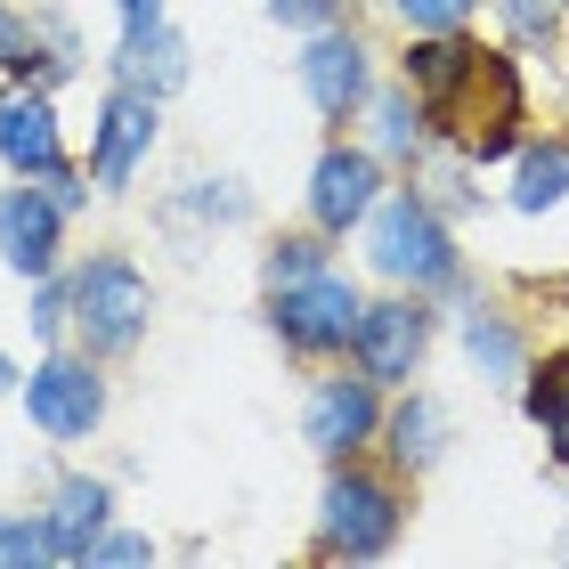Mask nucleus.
Listing matches in <instances>:
<instances>
[{
	"instance_id": "nucleus-1",
	"label": "nucleus",
	"mask_w": 569,
	"mask_h": 569,
	"mask_svg": "<svg viewBox=\"0 0 569 569\" xmlns=\"http://www.w3.org/2000/svg\"><path fill=\"white\" fill-rule=\"evenodd\" d=\"M367 252H375V269L399 277V284H448V277H456L448 228H439V212H431V203H416V196H391V203L375 212Z\"/></svg>"
},
{
	"instance_id": "nucleus-2",
	"label": "nucleus",
	"mask_w": 569,
	"mask_h": 569,
	"mask_svg": "<svg viewBox=\"0 0 569 569\" xmlns=\"http://www.w3.org/2000/svg\"><path fill=\"white\" fill-rule=\"evenodd\" d=\"M154 318V293L131 261H90L73 277V326H82L90 350H131Z\"/></svg>"
},
{
	"instance_id": "nucleus-3",
	"label": "nucleus",
	"mask_w": 569,
	"mask_h": 569,
	"mask_svg": "<svg viewBox=\"0 0 569 569\" xmlns=\"http://www.w3.org/2000/svg\"><path fill=\"white\" fill-rule=\"evenodd\" d=\"M358 318H367V301H358V284L333 277V269H318V277H301V284L277 293V333L293 350H342L358 333Z\"/></svg>"
},
{
	"instance_id": "nucleus-4",
	"label": "nucleus",
	"mask_w": 569,
	"mask_h": 569,
	"mask_svg": "<svg viewBox=\"0 0 569 569\" xmlns=\"http://www.w3.org/2000/svg\"><path fill=\"white\" fill-rule=\"evenodd\" d=\"M24 416L49 439H90L98 416H107V382L90 375V358H41L24 375Z\"/></svg>"
},
{
	"instance_id": "nucleus-5",
	"label": "nucleus",
	"mask_w": 569,
	"mask_h": 569,
	"mask_svg": "<svg viewBox=\"0 0 569 569\" xmlns=\"http://www.w3.org/2000/svg\"><path fill=\"white\" fill-rule=\"evenodd\" d=\"M399 537V497L367 472H342L326 488V553L333 561H375Z\"/></svg>"
},
{
	"instance_id": "nucleus-6",
	"label": "nucleus",
	"mask_w": 569,
	"mask_h": 569,
	"mask_svg": "<svg viewBox=\"0 0 569 569\" xmlns=\"http://www.w3.org/2000/svg\"><path fill=\"white\" fill-rule=\"evenodd\" d=\"M358 375L367 382H407L416 375V358H423V309L416 301H382L358 318Z\"/></svg>"
},
{
	"instance_id": "nucleus-7",
	"label": "nucleus",
	"mask_w": 569,
	"mask_h": 569,
	"mask_svg": "<svg viewBox=\"0 0 569 569\" xmlns=\"http://www.w3.org/2000/svg\"><path fill=\"white\" fill-rule=\"evenodd\" d=\"M58 220L66 212L41 188H9L0 196V261L17 277H49V261H58Z\"/></svg>"
},
{
	"instance_id": "nucleus-8",
	"label": "nucleus",
	"mask_w": 569,
	"mask_h": 569,
	"mask_svg": "<svg viewBox=\"0 0 569 569\" xmlns=\"http://www.w3.org/2000/svg\"><path fill=\"white\" fill-rule=\"evenodd\" d=\"M154 147V98L122 90L107 114H98V147H90V179L98 188H131V163Z\"/></svg>"
},
{
	"instance_id": "nucleus-9",
	"label": "nucleus",
	"mask_w": 569,
	"mask_h": 569,
	"mask_svg": "<svg viewBox=\"0 0 569 569\" xmlns=\"http://www.w3.org/2000/svg\"><path fill=\"white\" fill-rule=\"evenodd\" d=\"M375 154H350V147H333L318 179H309V212H318V228H350V220H367L375 212Z\"/></svg>"
},
{
	"instance_id": "nucleus-10",
	"label": "nucleus",
	"mask_w": 569,
	"mask_h": 569,
	"mask_svg": "<svg viewBox=\"0 0 569 569\" xmlns=\"http://www.w3.org/2000/svg\"><path fill=\"white\" fill-rule=\"evenodd\" d=\"M301 82L318 98V114H350L358 98H367V49L326 24V33L309 41V58H301Z\"/></svg>"
},
{
	"instance_id": "nucleus-11",
	"label": "nucleus",
	"mask_w": 569,
	"mask_h": 569,
	"mask_svg": "<svg viewBox=\"0 0 569 569\" xmlns=\"http://www.w3.org/2000/svg\"><path fill=\"white\" fill-rule=\"evenodd\" d=\"M0 154H9L24 179H49V171H58V114H49L41 90L0 98Z\"/></svg>"
},
{
	"instance_id": "nucleus-12",
	"label": "nucleus",
	"mask_w": 569,
	"mask_h": 569,
	"mask_svg": "<svg viewBox=\"0 0 569 569\" xmlns=\"http://www.w3.org/2000/svg\"><path fill=\"white\" fill-rule=\"evenodd\" d=\"M375 431V382H318V399H309V448L318 456H350L358 439Z\"/></svg>"
},
{
	"instance_id": "nucleus-13",
	"label": "nucleus",
	"mask_w": 569,
	"mask_h": 569,
	"mask_svg": "<svg viewBox=\"0 0 569 569\" xmlns=\"http://www.w3.org/2000/svg\"><path fill=\"white\" fill-rule=\"evenodd\" d=\"M122 90H139V98H171L179 82H188V49H179L171 24H154V33H122Z\"/></svg>"
},
{
	"instance_id": "nucleus-14",
	"label": "nucleus",
	"mask_w": 569,
	"mask_h": 569,
	"mask_svg": "<svg viewBox=\"0 0 569 569\" xmlns=\"http://www.w3.org/2000/svg\"><path fill=\"white\" fill-rule=\"evenodd\" d=\"M41 529H49V553L58 561H90V546L107 537V488L98 480H66Z\"/></svg>"
},
{
	"instance_id": "nucleus-15",
	"label": "nucleus",
	"mask_w": 569,
	"mask_h": 569,
	"mask_svg": "<svg viewBox=\"0 0 569 569\" xmlns=\"http://www.w3.org/2000/svg\"><path fill=\"white\" fill-rule=\"evenodd\" d=\"M463 73H472V49H463V41H448V33L416 41V58H407V82H416V98H423V107H448Z\"/></svg>"
},
{
	"instance_id": "nucleus-16",
	"label": "nucleus",
	"mask_w": 569,
	"mask_h": 569,
	"mask_svg": "<svg viewBox=\"0 0 569 569\" xmlns=\"http://www.w3.org/2000/svg\"><path fill=\"white\" fill-rule=\"evenodd\" d=\"M569 196V147H529L512 171V212H546Z\"/></svg>"
},
{
	"instance_id": "nucleus-17",
	"label": "nucleus",
	"mask_w": 569,
	"mask_h": 569,
	"mask_svg": "<svg viewBox=\"0 0 569 569\" xmlns=\"http://www.w3.org/2000/svg\"><path fill=\"white\" fill-rule=\"evenodd\" d=\"M391 439H399V463H431L439 439H448V416H439L431 399H407L399 416H391Z\"/></svg>"
},
{
	"instance_id": "nucleus-18",
	"label": "nucleus",
	"mask_w": 569,
	"mask_h": 569,
	"mask_svg": "<svg viewBox=\"0 0 569 569\" xmlns=\"http://www.w3.org/2000/svg\"><path fill=\"white\" fill-rule=\"evenodd\" d=\"M463 342H472V358H480V367L497 375V382H512V375H521V342H512V326H497V318H472V326H463Z\"/></svg>"
},
{
	"instance_id": "nucleus-19",
	"label": "nucleus",
	"mask_w": 569,
	"mask_h": 569,
	"mask_svg": "<svg viewBox=\"0 0 569 569\" xmlns=\"http://www.w3.org/2000/svg\"><path fill=\"white\" fill-rule=\"evenodd\" d=\"M537 423H546L553 456L569 463V358H553V367H546V382H537Z\"/></svg>"
},
{
	"instance_id": "nucleus-20",
	"label": "nucleus",
	"mask_w": 569,
	"mask_h": 569,
	"mask_svg": "<svg viewBox=\"0 0 569 569\" xmlns=\"http://www.w3.org/2000/svg\"><path fill=\"white\" fill-rule=\"evenodd\" d=\"M24 561H58L49 553V529L41 521H0V569H24Z\"/></svg>"
},
{
	"instance_id": "nucleus-21",
	"label": "nucleus",
	"mask_w": 569,
	"mask_h": 569,
	"mask_svg": "<svg viewBox=\"0 0 569 569\" xmlns=\"http://www.w3.org/2000/svg\"><path fill=\"white\" fill-rule=\"evenodd\" d=\"M375 139L391 147V154H407V147L423 139V122H416V107H407V98H382V107H375Z\"/></svg>"
},
{
	"instance_id": "nucleus-22",
	"label": "nucleus",
	"mask_w": 569,
	"mask_h": 569,
	"mask_svg": "<svg viewBox=\"0 0 569 569\" xmlns=\"http://www.w3.org/2000/svg\"><path fill=\"white\" fill-rule=\"evenodd\" d=\"M497 9H505V24H512V33H521V41H553V0H497Z\"/></svg>"
},
{
	"instance_id": "nucleus-23",
	"label": "nucleus",
	"mask_w": 569,
	"mask_h": 569,
	"mask_svg": "<svg viewBox=\"0 0 569 569\" xmlns=\"http://www.w3.org/2000/svg\"><path fill=\"white\" fill-rule=\"evenodd\" d=\"M326 269V252L318 244H277V261H269V284L284 293V284H301V277H318Z\"/></svg>"
},
{
	"instance_id": "nucleus-24",
	"label": "nucleus",
	"mask_w": 569,
	"mask_h": 569,
	"mask_svg": "<svg viewBox=\"0 0 569 569\" xmlns=\"http://www.w3.org/2000/svg\"><path fill=\"white\" fill-rule=\"evenodd\" d=\"M399 9H407V24H416V33H456L472 0H399Z\"/></svg>"
},
{
	"instance_id": "nucleus-25",
	"label": "nucleus",
	"mask_w": 569,
	"mask_h": 569,
	"mask_svg": "<svg viewBox=\"0 0 569 569\" xmlns=\"http://www.w3.org/2000/svg\"><path fill=\"white\" fill-rule=\"evenodd\" d=\"M277 24H301V33H326L333 17H342V0H269Z\"/></svg>"
},
{
	"instance_id": "nucleus-26",
	"label": "nucleus",
	"mask_w": 569,
	"mask_h": 569,
	"mask_svg": "<svg viewBox=\"0 0 569 569\" xmlns=\"http://www.w3.org/2000/svg\"><path fill=\"white\" fill-rule=\"evenodd\" d=\"M24 58H33V33H24V24H17L9 9H0V66L24 73Z\"/></svg>"
},
{
	"instance_id": "nucleus-27",
	"label": "nucleus",
	"mask_w": 569,
	"mask_h": 569,
	"mask_svg": "<svg viewBox=\"0 0 569 569\" xmlns=\"http://www.w3.org/2000/svg\"><path fill=\"white\" fill-rule=\"evenodd\" d=\"M66 301H73V293L41 284V301H33V333H66Z\"/></svg>"
},
{
	"instance_id": "nucleus-28",
	"label": "nucleus",
	"mask_w": 569,
	"mask_h": 569,
	"mask_svg": "<svg viewBox=\"0 0 569 569\" xmlns=\"http://www.w3.org/2000/svg\"><path fill=\"white\" fill-rule=\"evenodd\" d=\"M90 561H154V546H147V537H98Z\"/></svg>"
},
{
	"instance_id": "nucleus-29",
	"label": "nucleus",
	"mask_w": 569,
	"mask_h": 569,
	"mask_svg": "<svg viewBox=\"0 0 569 569\" xmlns=\"http://www.w3.org/2000/svg\"><path fill=\"white\" fill-rule=\"evenodd\" d=\"M163 24V0H122V33H154Z\"/></svg>"
},
{
	"instance_id": "nucleus-30",
	"label": "nucleus",
	"mask_w": 569,
	"mask_h": 569,
	"mask_svg": "<svg viewBox=\"0 0 569 569\" xmlns=\"http://www.w3.org/2000/svg\"><path fill=\"white\" fill-rule=\"evenodd\" d=\"M49 203H58V212H73V203H82V188H73L66 171H49Z\"/></svg>"
},
{
	"instance_id": "nucleus-31",
	"label": "nucleus",
	"mask_w": 569,
	"mask_h": 569,
	"mask_svg": "<svg viewBox=\"0 0 569 569\" xmlns=\"http://www.w3.org/2000/svg\"><path fill=\"white\" fill-rule=\"evenodd\" d=\"M9 382H24V375H17V367H9V358H0V391H9Z\"/></svg>"
}]
</instances>
